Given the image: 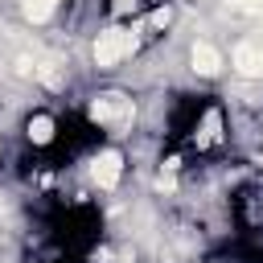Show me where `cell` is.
Segmentation results:
<instances>
[{
  "label": "cell",
  "mask_w": 263,
  "mask_h": 263,
  "mask_svg": "<svg viewBox=\"0 0 263 263\" xmlns=\"http://www.w3.org/2000/svg\"><path fill=\"white\" fill-rule=\"evenodd\" d=\"M136 49V33L132 29H107V33H99V41H95V62L99 66H115L119 58H127Z\"/></svg>",
  "instance_id": "6da1fadb"
},
{
  "label": "cell",
  "mask_w": 263,
  "mask_h": 263,
  "mask_svg": "<svg viewBox=\"0 0 263 263\" xmlns=\"http://www.w3.org/2000/svg\"><path fill=\"white\" fill-rule=\"evenodd\" d=\"M234 70H238L242 78H263V45L242 41V45L234 49Z\"/></svg>",
  "instance_id": "7a4b0ae2"
},
{
  "label": "cell",
  "mask_w": 263,
  "mask_h": 263,
  "mask_svg": "<svg viewBox=\"0 0 263 263\" xmlns=\"http://www.w3.org/2000/svg\"><path fill=\"white\" fill-rule=\"evenodd\" d=\"M90 119H99V123H111V119H132V103H127V99H119V95L95 99V103H90Z\"/></svg>",
  "instance_id": "3957f363"
},
{
  "label": "cell",
  "mask_w": 263,
  "mask_h": 263,
  "mask_svg": "<svg viewBox=\"0 0 263 263\" xmlns=\"http://www.w3.org/2000/svg\"><path fill=\"white\" fill-rule=\"evenodd\" d=\"M119 173H123V156H119L115 148H107V152L95 156V181H99L103 189H111V185L119 181Z\"/></svg>",
  "instance_id": "277c9868"
},
{
  "label": "cell",
  "mask_w": 263,
  "mask_h": 263,
  "mask_svg": "<svg viewBox=\"0 0 263 263\" xmlns=\"http://www.w3.org/2000/svg\"><path fill=\"white\" fill-rule=\"evenodd\" d=\"M193 70H197V74H205V78H210V74H218V70H222V53H218L214 45L197 41V45H193Z\"/></svg>",
  "instance_id": "5b68a950"
},
{
  "label": "cell",
  "mask_w": 263,
  "mask_h": 263,
  "mask_svg": "<svg viewBox=\"0 0 263 263\" xmlns=\"http://www.w3.org/2000/svg\"><path fill=\"white\" fill-rule=\"evenodd\" d=\"M218 136H222V111H218V107H210V111H205V119H201V132H197V144L205 148V144H214Z\"/></svg>",
  "instance_id": "8992f818"
},
{
  "label": "cell",
  "mask_w": 263,
  "mask_h": 263,
  "mask_svg": "<svg viewBox=\"0 0 263 263\" xmlns=\"http://www.w3.org/2000/svg\"><path fill=\"white\" fill-rule=\"evenodd\" d=\"M29 140H33V144H49V140H53V119H49V115H37V119L29 123Z\"/></svg>",
  "instance_id": "52a82bcc"
},
{
  "label": "cell",
  "mask_w": 263,
  "mask_h": 263,
  "mask_svg": "<svg viewBox=\"0 0 263 263\" xmlns=\"http://www.w3.org/2000/svg\"><path fill=\"white\" fill-rule=\"evenodd\" d=\"M53 4H58V0H25V16H29L33 25H41V21H49Z\"/></svg>",
  "instance_id": "ba28073f"
},
{
  "label": "cell",
  "mask_w": 263,
  "mask_h": 263,
  "mask_svg": "<svg viewBox=\"0 0 263 263\" xmlns=\"http://www.w3.org/2000/svg\"><path fill=\"white\" fill-rule=\"evenodd\" d=\"M226 4L238 12H263V0H226Z\"/></svg>",
  "instance_id": "9c48e42d"
},
{
  "label": "cell",
  "mask_w": 263,
  "mask_h": 263,
  "mask_svg": "<svg viewBox=\"0 0 263 263\" xmlns=\"http://www.w3.org/2000/svg\"><path fill=\"white\" fill-rule=\"evenodd\" d=\"M136 8V0H115V16H123V12H132Z\"/></svg>",
  "instance_id": "30bf717a"
}]
</instances>
